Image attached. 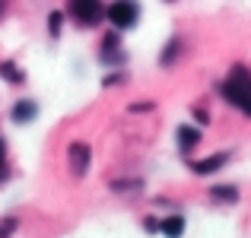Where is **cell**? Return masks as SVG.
I'll return each instance as SVG.
<instances>
[{
    "label": "cell",
    "mask_w": 251,
    "mask_h": 238,
    "mask_svg": "<svg viewBox=\"0 0 251 238\" xmlns=\"http://www.w3.org/2000/svg\"><path fill=\"white\" fill-rule=\"evenodd\" d=\"M220 92H223V98H226L229 105H235L242 115L251 118V70L248 67L239 64V67L229 70V76L220 83Z\"/></svg>",
    "instance_id": "1"
},
{
    "label": "cell",
    "mask_w": 251,
    "mask_h": 238,
    "mask_svg": "<svg viewBox=\"0 0 251 238\" xmlns=\"http://www.w3.org/2000/svg\"><path fill=\"white\" fill-rule=\"evenodd\" d=\"M105 19H108L118 32L134 29L137 19H140V6H137V0H115L111 6H105Z\"/></svg>",
    "instance_id": "2"
},
{
    "label": "cell",
    "mask_w": 251,
    "mask_h": 238,
    "mask_svg": "<svg viewBox=\"0 0 251 238\" xmlns=\"http://www.w3.org/2000/svg\"><path fill=\"white\" fill-rule=\"evenodd\" d=\"M67 10H70V16H74L80 25H86V29H89V25H99L102 16H105L102 0H70Z\"/></svg>",
    "instance_id": "3"
},
{
    "label": "cell",
    "mask_w": 251,
    "mask_h": 238,
    "mask_svg": "<svg viewBox=\"0 0 251 238\" xmlns=\"http://www.w3.org/2000/svg\"><path fill=\"white\" fill-rule=\"evenodd\" d=\"M89 162H92V149L86 143H70L67 146V165L74 171V178H83L89 171Z\"/></svg>",
    "instance_id": "4"
},
{
    "label": "cell",
    "mask_w": 251,
    "mask_h": 238,
    "mask_svg": "<svg viewBox=\"0 0 251 238\" xmlns=\"http://www.w3.org/2000/svg\"><path fill=\"white\" fill-rule=\"evenodd\" d=\"M102 64H121L124 61V51H121V38H118V29L111 35L102 38Z\"/></svg>",
    "instance_id": "5"
},
{
    "label": "cell",
    "mask_w": 251,
    "mask_h": 238,
    "mask_svg": "<svg viewBox=\"0 0 251 238\" xmlns=\"http://www.w3.org/2000/svg\"><path fill=\"white\" fill-rule=\"evenodd\" d=\"M35 115H38V105L32 102V98H23V102H16V105H13V111H10V118H13L16 124L35 121Z\"/></svg>",
    "instance_id": "6"
},
{
    "label": "cell",
    "mask_w": 251,
    "mask_h": 238,
    "mask_svg": "<svg viewBox=\"0 0 251 238\" xmlns=\"http://www.w3.org/2000/svg\"><path fill=\"white\" fill-rule=\"evenodd\" d=\"M226 162H229L226 153H216V156H210V159H197V162H191V171H197V175H213V171L223 168Z\"/></svg>",
    "instance_id": "7"
},
{
    "label": "cell",
    "mask_w": 251,
    "mask_h": 238,
    "mask_svg": "<svg viewBox=\"0 0 251 238\" xmlns=\"http://www.w3.org/2000/svg\"><path fill=\"white\" fill-rule=\"evenodd\" d=\"M197 143H201V130L191 127V124H181V127H178V146H181L184 153H191Z\"/></svg>",
    "instance_id": "8"
},
{
    "label": "cell",
    "mask_w": 251,
    "mask_h": 238,
    "mask_svg": "<svg viewBox=\"0 0 251 238\" xmlns=\"http://www.w3.org/2000/svg\"><path fill=\"white\" fill-rule=\"evenodd\" d=\"M159 232L166 238H181L184 235V219H181V216H169V219L159 222Z\"/></svg>",
    "instance_id": "9"
},
{
    "label": "cell",
    "mask_w": 251,
    "mask_h": 238,
    "mask_svg": "<svg viewBox=\"0 0 251 238\" xmlns=\"http://www.w3.org/2000/svg\"><path fill=\"white\" fill-rule=\"evenodd\" d=\"M210 197L220 203H235L239 200V188H232V184H216L213 190H210Z\"/></svg>",
    "instance_id": "10"
},
{
    "label": "cell",
    "mask_w": 251,
    "mask_h": 238,
    "mask_svg": "<svg viewBox=\"0 0 251 238\" xmlns=\"http://www.w3.org/2000/svg\"><path fill=\"white\" fill-rule=\"evenodd\" d=\"M0 76H3L6 83H23V79H25L23 70H19L13 61H3V64H0Z\"/></svg>",
    "instance_id": "11"
},
{
    "label": "cell",
    "mask_w": 251,
    "mask_h": 238,
    "mask_svg": "<svg viewBox=\"0 0 251 238\" xmlns=\"http://www.w3.org/2000/svg\"><path fill=\"white\" fill-rule=\"evenodd\" d=\"M178 51H181V42H178V38H172V42L166 45V51H162L159 64H162V67H169V64H172V61L178 57Z\"/></svg>",
    "instance_id": "12"
},
{
    "label": "cell",
    "mask_w": 251,
    "mask_h": 238,
    "mask_svg": "<svg viewBox=\"0 0 251 238\" xmlns=\"http://www.w3.org/2000/svg\"><path fill=\"white\" fill-rule=\"evenodd\" d=\"M111 190L127 194V190H140V181H111Z\"/></svg>",
    "instance_id": "13"
},
{
    "label": "cell",
    "mask_w": 251,
    "mask_h": 238,
    "mask_svg": "<svg viewBox=\"0 0 251 238\" xmlns=\"http://www.w3.org/2000/svg\"><path fill=\"white\" fill-rule=\"evenodd\" d=\"M61 23H64V16H61V13H51V16H48V29H51V35H61Z\"/></svg>",
    "instance_id": "14"
},
{
    "label": "cell",
    "mask_w": 251,
    "mask_h": 238,
    "mask_svg": "<svg viewBox=\"0 0 251 238\" xmlns=\"http://www.w3.org/2000/svg\"><path fill=\"white\" fill-rule=\"evenodd\" d=\"M13 229H16V219H13V216H10V219H3V222H0V238L13 235Z\"/></svg>",
    "instance_id": "15"
},
{
    "label": "cell",
    "mask_w": 251,
    "mask_h": 238,
    "mask_svg": "<svg viewBox=\"0 0 251 238\" xmlns=\"http://www.w3.org/2000/svg\"><path fill=\"white\" fill-rule=\"evenodd\" d=\"M143 226H147V232H159V222H156V219H147Z\"/></svg>",
    "instance_id": "16"
},
{
    "label": "cell",
    "mask_w": 251,
    "mask_h": 238,
    "mask_svg": "<svg viewBox=\"0 0 251 238\" xmlns=\"http://www.w3.org/2000/svg\"><path fill=\"white\" fill-rule=\"evenodd\" d=\"M0 162H3V140H0Z\"/></svg>",
    "instance_id": "17"
},
{
    "label": "cell",
    "mask_w": 251,
    "mask_h": 238,
    "mask_svg": "<svg viewBox=\"0 0 251 238\" xmlns=\"http://www.w3.org/2000/svg\"><path fill=\"white\" fill-rule=\"evenodd\" d=\"M3 6H6V0H0V13H3Z\"/></svg>",
    "instance_id": "18"
}]
</instances>
